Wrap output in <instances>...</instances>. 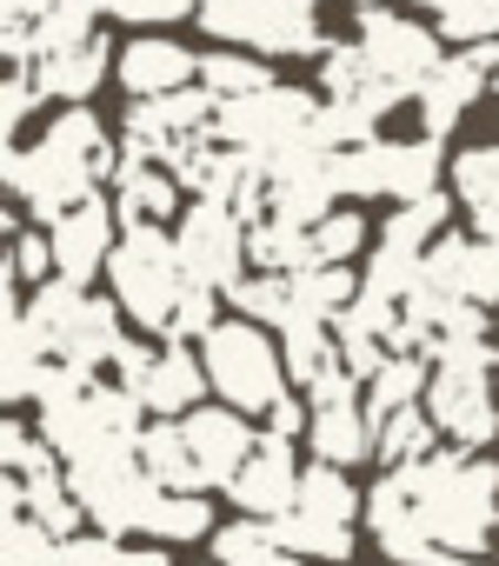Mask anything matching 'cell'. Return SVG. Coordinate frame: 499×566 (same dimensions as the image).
<instances>
[{"label": "cell", "instance_id": "6da1fadb", "mask_svg": "<svg viewBox=\"0 0 499 566\" xmlns=\"http://www.w3.org/2000/svg\"><path fill=\"white\" fill-rule=\"evenodd\" d=\"M114 167H120V154H114L107 127H100L87 107L54 114L47 134H41L34 147H14L8 160H0V174H8L14 200L34 207L47 227H54L61 213H74V207L100 200V180H107Z\"/></svg>", "mask_w": 499, "mask_h": 566}, {"label": "cell", "instance_id": "7a4b0ae2", "mask_svg": "<svg viewBox=\"0 0 499 566\" xmlns=\"http://www.w3.org/2000/svg\"><path fill=\"white\" fill-rule=\"evenodd\" d=\"M393 473H400L426 539L473 566V553H486V539L499 526V467L453 447V453H426L420 467H393Z\"/></svg>", "mask_w": 499, "mask_h": 566}, {"label": "cell", "instance_id": "3957f363", "mask_svg": "<svg viewBox=\"0 0 499 566\" xmlns=\"http://www.w3.org/2000/svg\"><path fill=\"white\" fill-rule=\"evenodd\" d=\"M426 413L453 447H486L499 433V347L486 340H453L433 354V387Z\"/></svg>", "mask_w": 499, "mask_h": 566}, {"label": "cell", "instance_id": "277c9868", "mask_svg": "<svg viewBox=\"0 0 499 566\" xmlns=\"http://www.w3.org/2000/svg\"><path fill=\"white\" fill-rule=\"evenodd\" d=\"M107 280H114L120 314L140 321L147 334H173L180 301L193 294L187 260H180V247H173L160 227H127L120 247H114V260H107Z\"/></svg>", "mask_w": 499, "mask_h": 566}, {"label": "cell", "instance_id": "5b68a950", "mask_svg": "<svg viewBox=\"0 0 499 566\" xmlns=\"http://www.w3.org/2000/svg\"><path fill=\"white\" fill-rule=\"evenodd\" d=\"M28 327L47 340V354L61 360V367H81V374H100V367H114L120 360V307L114 301H100V294H87V287H74V280H47V287H34V301H28Z\"/></svg>", "mask_w": 499, "mask_h": 566}, {"label": "cell", "instance_id": "8992f818", "mask_svg": "<svg viewBox=\"0 0 499 566\" xmlns=\"http://www.w3.org/2000/svg\"><path fill=\"white\" fill-rule=\"evenodd\" d=\"M200 367H206V387L233 413H274L287 400V354L254 321H220L200 340Z\"/></svg>", "mask_w": 499, "mask_h": 566}, {"label": "cell", "instance_id": "52a82bcc", "mask_svg": "<svg viewBox=\"0 0 499 566\" xmlns=\"http://www.w3.org/2000/svg\"><path fill=\"white\" fill-rule=\"evenodd\" d=\"M200 28L240 54H327L314 0H200Z\"/></svg>", "mask_w": 499, "mask_h": 566}, {"label": "cell", "instance_id": "ba28073f", "mask_svg": "<svg viewBox=\"0 0 499 566\" xmlns=\"http://www.w3.org/2000/svg\"><path fill=\"white\" fill-rule=\"evenodd\" d=\"M360 506H367V500L353 493L347 467L314 460V467L300 473V500H294V513L267 520V526H274L280 546L300 553V559H347V553H353V513H360Z\"/></svg>", "mask_w": 499, "mask_h": 566}, {"label": "cell", "instance_id": "9c48e42d", "mask_svg": "<svg viewBox=\"0 0 499 566\" xmlns=\"http://www.w3.org/2000/svg\"><path fill=\"white\" fill-rule=\"evenodd\" d=\"M67 480H74L81 513H87L107 539H114V533H134V526L147 533L160 486H153V473L140 467V447H100V453L74 460V467H67Z\"/></svg>", "mask_w": 499, "mask_h": 566}, {"label": "cell", "instance_id": "30bf717a", "mask_svg": "<svg viewBox=\"0 0 499 566\" xmlns=\"http://www.w3.org/2000/svg\"><path fill=\"white\" fill-rule=\"evenodd\" d=\"M314 120H320L314 94L274 81L267 94L226 101L220 120H213V140H220V147H240V154H254V160H280V154H294L300 140H314Z\"/></svg>", "mask_w": 499, "mask_h": 566}, {"label": "cell", "instance_id": "8fae6325", "mask_svg": "<svg viewBox=\"0 0 499 566\" xmlns=\"http://www.w3.org/2000/svg\"><path fill=\"white\" fill-rule=\"evenodd\" d=\"M180 260H187V280L206 294H233L246 280V260H254V247H246V220L220 200H193L180 213V233H173Z\"/></svg>", "mask_w": 499, "mask_h": 566}, {"label": "cell", "instance_id": "7c38bea8", "mask_svg": "<svg viewBox=\"0 0 499 566\" xmlns=\"http://www.w3.org/2000/svg\"><path fill=\"white\" fill-rule=\"evenodd\" d=\"M213 120H220V101L206 87H187V94H160V101H134L127 107V154L134 160H160L173 167L187 147L213 140Z\"/></svg>", "mask_w": 499, "mask_h": 566}, {"label": "cell", "instance_id": "4fadbf2b", "mask_svg": "<svg viewBox=\"0 0 499 566\" xmlns=\"http://www.w3.org/2000/svg\"><path fill=\"white\" fill-rule=\"evenodd\" d=\"M114 374H120V387L147 407V413H160V420H187V413H200V394H206V367H200V354H187L180 340H167V347H120V360H114Z\"/></svg>", "mask_w": 499, "mask_h": 566}, {"label": "cell", "instance_id": "5bb4252c", "mask_svg": "<svg viewBox=\"0 0 499 566\" xmlns=\"http://www.w3.org/2000/svg\"><path fill=\"white\" fill-rule=\"evenodd\" d=\"M360 54H367V67L380 74V81H393L400 94H413L420 101V87H426V74L446 61L439 54V28H426V21H406V14H393V8H360Z\"/></svg>", "mask_w": 499, "mask_h": 566}, {"label": "cell", "instance_id": "9a60e30c", "mask_svg": "<svg viewBox=\"0 0 499 566\" xmlns=\"http://www.w3.org/2000/svg\"><path fill=\"white\" fill-rule=\"evenodd\" d=\"M307 400H314V427H307V440H314V453L327 460V467H353V460H373L367 447H373V420H367V407H360V380L340 367V374H327L320 387H307Z\"/></svg>", "mask_w": 499, "mask_h": 566}, {"label": "cell", "instance_id": "2e32d148", "mask_svg": "<svg viewBox=\"0 0 499 566\" xmlns=\"http://www.w3.org/2000/svg\"><path fill=\"white\" fill-rule=\"evenodd\" d=\"M420 287H433L446 301L492 307L499 301V240H486V233H439L433 253H426V280H420Z\"/></svg>", "mask_w": 499, "mask_h": 566}, {"label": "cell", "instance_id": "e0dca14e", "mask_svg": "<svg viewBox=\"0 0 499 566\" xmlns=\"http://www.w3.org/2000/svg\"><path fill=\"white\" fill-rule=\"evenodd\" d=\"M499 74V41H486V48H459L453 61H439L433 74H426V87H420V134H453V120L479 101V87Z\"/></svg>", "mask_w": 499, "mask_h": 566}, {"label": "cell", "instance_id": "ac0fdd59", "mask_svg": "<svg viewBox=\"0 0 499 566\" xmlns=\"http://www.w3.org/2000/svg\"><path fill=\"white\" fill-rule=\"evenodd\" d=\"M47 240H54V273L74 280V287H87L120 247V213H114V200H87V207L61 213L47 227Z\"/></svg>", "mask_w": 499, "mask_h": 566}, {"label": "cell", "instance_id": "d6986e66", "mask_svg": "<svg viewBox=\"0 0 499 566\" xmlns=\"http://www.w3.org/2000/svg\"><path fill=\"white\" fill-rule=\"evenodd\" d=\"M367 526H373L380 553H386V559H400V566H466V559H453L446 546H433V539H426V526H420V513H413V500H406L400 473H386V480L367 493Z\"/></svg>", "mask_w": 499, "mask_h": 566}, {"label": "cell", "instance_id": "ffe728a7", "mask_svg": "<svg viewBox=\"0 0 499 566\" xmlns=\"http://www.w3.org/2000/svg\"><path fill=\"white\" fill-rule=\"evenodd\" d=\"M300 473H307V467L294 460V447L261 433L254 460L240 467V480H233L226 493H233L240 520H280V513H294V500H300Z\"/></svg>", "mask_w": 499, "mask_h": 566}, {"label": "cell", "instance_id": "44dd1931", "mask_svg": "<svg viewBox=\"0 0 499 566\" xmlns=\"http://www.w3.org/2000/svg\"><path fill=\"white\" fill-rule=\"evenodd\" d=\"M180 427H187V447H193L206 486H233L240 467L254 460V447H261L254 427H246V413H233V407H200V413H187Z\"/></svg>", "mask_w": 499, "mask_h": 566}, {"label": "cell", "instance_id": "7402d4cb", "mask_svg": "<svg viewBox=\"0 0 499 566\" xmlns=\"http://www.w3.org/2000/svg\"><path fill=\"white\" fill-rule=\"evenodd\" d=\"M120 87L134 101H160V94H187L200 87V61L180 48V41H160V34H140L127 54H120Z\"/></svg>", "mask_w": 499, "mask_h": 566}, {"label": "cell", "instance_id": "603a6c76", "mask_svg": "<svg viewBox=\"0 0 499 566\" xmlns=\"http://www.w3.org/2000/svg\"><path fill=\"white\" fill-rule=\"evenodd\" d=\"M173 207H180V174L160 167V160L120 154V167H114V213H120V227H167Z\"/></svg>", "mask_w": 499, "mask_h": 566}, {"label": "cell", "instance_id": "cb8c5ba5", "mask_svg": "<svg viewBox=\"0 0 499 566\" xmlns=\"http://www.w3.org/2000/svg\"><path fill=\"white\" fill-rule=\"evenodd\" d=\"M47 367H54L47 340L28 327V307L8 301V321H0V400H34Z\"/></svg>", "mask_w": 499, "mask_h": 566}, {"label": "cell", "instance_id": "d4e9b609", "mask_svg": "<svg viewBox=\"0 0 499 566\" xmlns=\"http://www.w3.org/2000/svg\"><path fill=\"white\" fill-rule=\"evenodd\" d=\"M140 467L153 473V486H160V493H206L200 460H193V447H187V427H180V420H153V427L140 433Z\"/></svg>", "mask_w": 499, "mask_h": 566}, {"label": "cell", "instance_id": "484cf974", "mask_svg": "<svg viewBox=\"0 0 499 566\" xmlns=\"http://www.w3.org/2000/svg\"><path fill=\"white\" fill-rule=\"evenodd\" d=\"M100 81H107V41H87V48H67V54L34 61V87L47 101H67V107H81Z\"/></svg>", "mask_w": 499, "mask_h": 566}, {"label": "cell", "instance_id": "4316f807", "mask_svg": "<svg viewBox=\"0 0 499 566\" xmlns=\"http://www.w3.org/2000/svg\"><path fill=\"white\" fill-rule=\"evenodd\" d=\"M453 187H459V207L473 213V227L486 240H499V147L453 154Z\"/></svg>", "mask_w": 499, "mask_h": 566}, {"label": "cell", "instance_id": "83f0119b", "mask_svg": "<svg viewBox=\"0 0 499 566\" xmlns=\"http://www.w3.org/2000/svg\"><path fill=\"white\" fill-rule=\"evenodd\" d=\"M333 187L340 193H400V140H367V147H347L333 154Z\"/></svg>", "mask_w": 499, "mask_h": 566}, {"label": "cell", "instance_id": "f1b7e54d", "mask_svg": "<svg viewBox=\"0 0 499 566\" xmlns=\"http://www.w3.org/2000/svg\"><path fill=\"white\" fill-rule=\"evenodd\" d=\"M353 301H360V280L347 266H307V273H294V321L333 327Z\"/></svg>", "mask_w": 499, "mask_h": 566}, {"label": "cell", "instance_id": "f546056e", "mask_svg": "<svg viewBox=\"0 0 499 566\" xmlns=\"http://www.w3.org/2000/svg\"><path fill=\"white\" fill-rule=\"evenodd\" d=\"M213 559L220 566H314V559L287 553L267 520H233V526H220L213 533Z\"/></svg>", "mask_w": 499, "mask_h": 566}, {"label": "cell", "instance_id": "4dcf8cb0", "mask_svg": "<svg viewBox=\"0 0 499 566\" xmlns=\"http://www.w3.org/2000/svg\"><path fill=\"white\" fill-rule=\"evenodd\" d=\"M8 480H14V473H8ZM21 500H28V520H41V526L61 533V539H81L74 526H81L87 513H81V500H74L67 467H41L34 480H21Z\"/></svg>", "mask_w": 499, "mask_h": 566}, {"label": "cell", "instance_id": "1f68e13d", "mask_svg": "<svg viewBox=\"0 0 499 566\" xmlns=\"http://www.w3.org/2000/svg\"><path fill=\"white\" fill-rule=\"evenodd\" d=\"M94 14H100V0H47V8L34 14V61H47V54H67V48H87V41H100Z\"/></svg>", "mask_w": 499, "mask_h": 566}, {"label": "cell", "instance_id": "d6a6232c", "mask_svg": "<svg viewBox=\"0 0 499 566\" xmlns=\"http://www.w3.org/2000/svg\"><path fill=\"white\" fill-rule=\"evenodd\" d=\"M280 354H287V380H300V387H320L327 374H340V340L320 321H294L280 334Z\"/></svg>", "mask_w": 499, "mask_h": 566}, {"label": "cell", "instance_id": "836d02e7", "mask_svg": "<svg viewBox=\"0 0 499 566\" xmlns=\"http://www.w3.org/2000/svg\"><path fill=\"white\" fill-rule=\"evenodd\" d=\"M420 387H426V360H420V354H393V360L367 380V420L386 427L393 413H406V407L420 400Z\"/></svg>", "mask_w": 499, "mask_h": 566}, {"label": "cell", "instance_id": "e575fe53", "mask_svg": "<svg viewBox=\"0 0 499 566\" xmlns=\"http://www.w3.org/2000/svg\"><path fill=\"white\" fill-rule=\"evenodd\" d=\"M240 307V321H254V327H294V273H246L240 287L226 294Z\"/></svg>", "mask_w": 499, "mask_h": 566}, {"label": "cell", "instance_id": "d590c367", "mask_svg": "<svg viewBox=\"0 0 499 566\" xmlns=\"http://www.w3.org/2000/svg\"><path fill=\"white\" fill-rule=\"evenodd\" d=\"M246 247H254L261 273H307V266H314V233H307V227L274 220V213L246 227Z\"/></svg>", "mask_w": 499, "mask_h": 566}, {"label": "cell", "instance_id": "8d00e7d4", "mask_svg": "<svg viewBox=\"0 0 499 566\" xmlns=\"http://www.w3.org/2000/svg\"><path fill=\"white\" fill-rule=\"evenodd\" d=\"M433 433H439L433 413H426V407H406V413H393L386 427H373V453L386 460V473H393V467H420L426 453H439Z\"/></svg>", "mask_w": 499, "mask_h": 566}, {"label": "cell", "instance_id": "74e56055", "mask_svg": "<svg viewBox=\"0 0 499 566\" xmlns=\"http://www.w3.org/2000/svg\"><path fill=\"white\" fill-rule=\"evenodd\" d=\"M200 87L226 107V101H246V94H267L274 74L261 67V54H206L200 61Z\"/></svg>", "mask_w": 499, "mask_h": 566}, {"label": "cell", "instance_id": "f35d334b", "mask_svg": "<svg viewBox=\"0 0 499 566\" xmlns=\"http://www.w3.org/2000/svg\"><path fill=\"white\" fill-rule=\"evenodd\" d=\"M147 533H153L160 546L206 539V533H213V506H206V493H160V500H153V520H147Z\"/></svg>", "mask_w": 499, "mask_h": 566}, {"label": "cell", "instance_id": "ab89813d", "mask_svg": "<svg viewBox=\"0 0 499 566\" xmlns=\"http://www.w3.org/2000/svg\"><path fill=\"white\" fill-rule=\"evenodd\" d=\"M0 566H67V539L41 520H0Z\"/></svg>", "mask_w": 499, "mask_h": 566}, {"label": "cell", "instance_id": "60d3db41", "mask_svg": "<svg viewBox=\"0 0 499 566\" xmlns=\"http://www.w3.org/2000/svg\"><path fill=\"white\" fill-rule=\"evenodd\" d=\"M433 187H439V140L426 134V140H400V207H413V200H433Z\"/></svg>", "mask_w": 499, "mask_h": 566}, {"label": "cell", "instance_id": "b9f144b4", "mask_svg": "<svg viewBox=\"0 0 499 566\" xmlns=\"http://www.w3.org/2000/svg\"><path fill=\"white\" fill-rule=\"evenodd\" d=\"M41 467H54V447L41 433H28L21 420L0 427V473H14V480H34Z\"/></svg>", "mask_w": 499, "mask_h": 566}, {"label": "cell", "instance_id": "7bdbcfd3", "mask_svg": "<svg viewBox=\"0 0 499 566\" xmlns=\"http://www.w3.org/2000/svg\"><path fill=\"white\" fill-rule=\"evenodd\" d=\"M360 247H367V220L360 213H333V220L314 227V266H347Z\"/></svg>", "mask_w": 499, "mask_h": 566}, {"label": "cell", "instance_id": "ee69618b", "mask_svg": "<svg viewBox=\"0 0 499 566\" xmlns=\"http://www.w3.org/2000/svg\"><path fill=\"white\" fill-rule=\"evenodd\" d=\"M367 81H373V67H367L360 48H327V54H320V87H327V101H353Z\"/></svg>", "mask_w": 499, "mask_h": 566}, {"label": "cell", "instance_id": "f6af8a7d", "mask_svg": "<svg viewBox=\"0 0 499 566\" xmlns=\"http://www.w3.org/2000/svg\"><path fill=\"white\" fill-rule=\"evenodd\" d=\"M14 287H47L54 280V240L47 233H14Z\"/></svg>", "mask_w": 499, "mask_h": 566}, {"label": "cell", "instance_id": "bcb514c9", "mask_svg": "<svg viewBox=\"0 0 499 566\" xmlns=\"http://www.w3.org/2000/svg\"><path fill=\"white\" fill-rule=\"evenodd\" d=\"M100 8L127 28H167L180 14H200V0H100Z\"/></svg>", "mask_w": 499, "mask_h": 566}, {"label": "cell", "instance_id": "7dc6e473", "mask_svg": "<svg viewBox=\"0 0 499 566\" xmlns=\"http://www.w3.org/2000/svg\"><path fill=\"white\" fill-rule=\"evenodd\" d=\"M34 101H41V87H34V67H14L8 81H0V127H21L28 114H34Z\"/></svg>", "mask_w": 499, "mask_h": 566}, {"label": "cell", "instance_id": "c3c4849f", "mask_svg": "<svg viewBox=\"0 0 499 566\" xmlns=\"http://www.w3.org/2000/svg\"><path fill=\"white\" fill-rule=\"evenodd\" d=\"M213 301H220V294L193 287V294L180 301V321H173V334H167V340H193V347H200V340H206V334L220 327V321H213Z\"/></svg>", "mask_w": 499, "mask_h": 566}, {"label": "cell", "instance_id": "681fc988", "mask_svg": "<svg viewBox=\"0 0 499 566\" xmlns=\"http://www.w3.org/2000/svg\"><path fill=\"white\" fill-rule=\"evenodd\" d=\"M67 566H127V546L107 533H81V539H67Z\"/></svg>", "mask_w": 499, "mask_h": 566}, {"label": "cell", "instance_id": "f907efd6", "mask_svg": "<svg viewBox=\"0 0 499 566\" xmlns=\"http://www.w3.org/2000/svg\"><path fill=\"white\" fill-rule=\"evenodd\" d=\"M300 427H314V413H307V407L287 394V400L267 413V440H287V447H294V433H300Z\"/></svg>", "mask_w": 499, "mask_h": 566}, {"label": "cell", "instance_id": "816d5d0a", "mask_svg": "<svg viewBox=\"0 0 499 566\" xmlns=\"http://www.w3.org/2000/svg\"><path fill=\"white\" fill-rule=\"evenodd\" d=\"M41 8H47V0H0V21H28V28H34Z\"/></svg>", "mask_w": 499, "mask_h": 566}, {"label": "cell", "instance_id": "f5cc1de1", "mask_svg": "<svg viewBox=\"0 0 499 566\" xmlns=\"http://www.w3.org/2000/svg\"><path fill=\"white\" fill-rule=\"evenodd\" d=\"M127 566H173V559H160V546H127Z\"/></svg>", "mask_w": 499, "mask_h": 566}, {"label": "cell", "instance_id": "db71d44e", "mask_svg": "<svg viewBox=\"0 0 499 566\" xmlns=\"http://www.w3.org/2000/svg\"><path fill=\"white\" fill-rule=\"evenodd\" d=\"M420 8H426V14H433V21H446V14H453V8H459V0H420Z\"/></svg>", "mask_w": 499, "mask_h": 566}, {"label": "cell", "instance_id": "11a10c76", "mask_svg": "<svg viewBox=\"0 0 499 566\" xmlns=\"http://www.w3.org/2000/svg\"><path fill=\"white\" fill-rule=\"evenodd\" d=\"M360 8H380V0H360Z\"/></svg>", "mask_w": 499, "mask_h": 566}, {"label": "cell", "instance_id": "9f6ffc18", "mask_svg": "<svg viewBox=\"0 0 499 566\" xmlns=\"http://www.w3.org/2000/svg\"><path fill=\"white\" fill-rule=\"evenodd\" d=\"M492 87H499V74H492Z\"/></svg>", "mask_w": 499, "mask_h": 566}, {"label": "cell", "instance_id": "6f0895ef", "mask_svg": "<svg viewBox=\"0 0 499 566\" xmlns=\"http://www.w3.org/2000/svg\"><path fill=\"white\" fill-rule=\"evenodd\" d=\"M213 566H220V559H213Z\"/></svg>", "mask_w": 499, "mask_h": 566}]
</instances>
